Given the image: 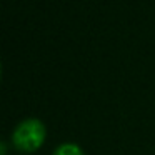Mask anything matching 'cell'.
<instances>
[{
    "mask_svg": "<svg viewBox=\"0 0 155 155\" xmlns=\"http://www.w3.org/2000/svg\"><path fill=\"white\" fill-rule=\"evenodd\" d=\"M54 155H84V152L75 143H62L55 148Z\"/></svg>",
    "mask_w": 155,
    "mask_h": 155,
    "instance_id": "cell-2",
    "label": "cell"
},
{
    "mask_svg": "<svg viewBox=\"0 0 155 155\" xmlns=\"http://www.w3.org/2000/svg\"><path fill=\"white\" fill-rule=\"evenodd\" d=\"M45 140V125L37 118H27L22 120L12 132V143L18 152L32 153Z\"/></svg>",
    "mask_w": 155,
    "mask_h": 155,
    "instance_id": "cell-1",
    "label": "cell"
},
{
    "mask_svg": "<svg viewBox=\"0 0 155 155\" xmlns=\"http://www.w3.org/2000/svg\"><path fill=\"white\" fill-rule=\"evenodd\" d=\"M7 153V145H5V142H2V150H0V155H5Z\"/></svg>",
    "mask_w": 155,
    "mask_h": 155,
    "instance_id": "cell-3",
    "label": "cell"
}]
</instances>
